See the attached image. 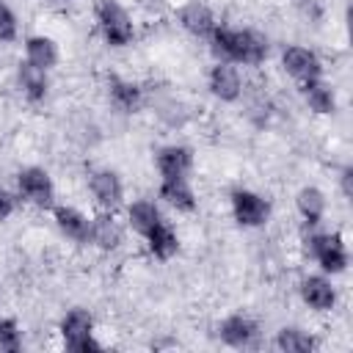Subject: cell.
I'll return each instance as SVG.
<instances>
[{"instance_id": "cell-7", "label": "cell", "mask_w": 353, "mask_h": 353, "mask_svg": "<svg viewBox=\"0 0 353 353\" xmlns=\"http://www.w3.org/2000/svg\"><path fill=\"white\" fill-rule=\"evenodd\" d=\"M88 190H91L94 201L102 210H108V212L119 210L121 201H124V185H121V176L113 168H97V171H91L88 174Z\"/></svg>"}, {"instance_id": "cell-4", "label": "cell", "mask_w": 353, "mask_h": 353, "mask_svg": "<svg viewBox=\"0 0 353 353\" xmlns=\"http://www.w3.org/2000/svg\"><path fill=\"white\" fill-rule=\"evenodd\" d=\"M17 190L19 196L33 204V207H52V199H55V185H52V176L47 168L41 165H28L17 174Z\"/></svg>"}, {"instance_id": "cell-28", "label": "cell", "mask_w": 353, "mask_h": 353, "mask_svg": "<svg viewBox=\"0 0 353 353\" xmlns=\"http://www.w3.org/2000/svg\"><path fill=\"white\" fill-rule=\"evenodd\" d=\"M14 210H17V199H14L8 190H3V188H0V221L11 218V215H14Z\"/></svg>"}, {"instance_id": "cell-26", "label": "cell", "mask_w": 353, "mask_h": 353, "mask_svg": "<svg viewBox=\"0 0 353 353\" xmlns=\"http://www.w3.org/2000/svg\"><path fill=\"white\" fill-rule=\"evenodd\" d=\"M17 14L11 11V6L6 0H0V41H14L17 39Z\"/></svg>"}, {"instance_id": "cell-30", "label": "cell", "mask_w": 353, "mask_h": 353, "mask_svg": "<svg viewBox=\"0 0 353 353\" xmlns=\"http://www.w3.org/2000/svg\"><path fill=\"white\" fill-rule=\"evenodd\" d=\"M58 3H69V0H58Z\"/></svg>"}, {"instance_id": "cell-24", "label": "cell", "mask_w": 353, "mask_h": 353, "mask_svg": "<svg viewBox=\"0 0 353 353\" xmlns=\"http://www.w3.org/2000/svg\"><path fill=\"white\" fill-rule=\"evenodd\" d=\"M276 347L284 350V353H312L317 347V339L309 331H303V328L284 325L276 334Z\"/></svg>"}, {"instance_id": "cell-1", "label": "cell", "mask_w": 353, "mask_h": 353, "mask_svg": "<svg viewBox=\"0 0 353 353\" xmlns=\"http://www.w3.org/2000/svg\"><path fill=\"white\" fill-rule=\"evenodd\" d=\"M212 52L226 63H243V66H259L268 58V36L254 28H226L218 25L210 36Z\"/></svg>"}, {"instance_id": "cell-22", "label": "cell", "mask_w": 353, "mask_h": 353, "mask_svg": "<svg viewBox=\"0 0 353 353\" xmlns=\"http://www.w3.org/2000/svg\"><path fill=\"white\" fill-rule=\"evenodd\" d=\"M146 245H149V251H152V256H157V259H171L176 251H179V237H176V229L163 218L146 237Z\"/></svg>"}, {"instance_id": "cell-15", "label": "cell", "mask_w": 353, "mask_h": 353, "mask_svg": "<svg viewBox=\"0 0 353 353\" xmlns=\"http://www.w3.org/2000/svg\"><path fill=\"white\" fill-rule=\"evenodd\" d=\"M157 193L168 207L179 210V212H193L199 207V199L188 179H160Z\"/></svg>"}, {"instance_id": "cell-11", "label": "cell", "mask_w": 353, "mask_h": 353, "mask_svg": "<svg viewBox=\"0 0 353 353\" xmlns=\"http://www.w3.org/2000/svg\"><path fill=\"white\" fill-rule=\"evenodd\" d=\"M218 336L223 339V345L229 347H237V350H245V347H254L256 339H259V325L245 317V314H229L221 325H218Z\"/></svg>"}, {"instance_id": "cell-3", "label": "cell", "mask_w": 353, "mask_h": 353, "mask_svg": "<svg viewBox=\"0 0 353 353\" xmlns=\"http://www.w3.org/2000/svg\"><path fill=\"white\" fill-rule=\"evenodd\" d=\"M306 243H309L312 259L323 268V273L336 276L347 268V245L339 232H320V234H312Z\"/></svg>"}, {"instance_id": "cell-12", "label": "cell", "mask_w": 353, "mask_h": 353, "mask_svg": "<svg viewBox=\"0 0 353 353\" xmlns=\"http://www.w3.org/2000/svg\"><path fill=\"white\" fill-rule=\"evenodd\" d=\"M52 218H55V226L61 229L63 237H69L74 243H88L91 218L85 212H80L77 207H69V204H58L52 210Z\"/></svg>"}, {"instance_id": "cell-19", "label": "cell", "mask_w": 353, "mask_h": 353, "mask_svg": "<svg viewBox=\"0 0 353 353\" xmlns=\"http://www.w3.org/2000/svg\"><path fill=\"white\" fill-rule=\"evenodd\" d=\"M295 210H298V215L303 218L306 226H317L325 218V193L314 185L301 188L298 196H295Z\"/></svg>"}, {"instance_id": "cell-20", "label": "cell", "mask_w": 353, "mask_h": 353, "mask_svg": "<svg viewBox=\"0 0 353 353\" xmlns=\"http://www.w3.org/2000/svg\"><path fill=\"white\" fill-rule=\"evenodd\" d=\"M25 61L39 66V69H44V72H50L58 63V44H55V39L41 36V33L39 36H28L25 39Z\"/></svg>"}, {"instance_id": "cell-16", "label": "cell", "mask_w": 353, "mask_h": 353, "mask_svg": "<svg viewBox=\"0 0 353 353\" xmlns=\"http://www.w3.org/2000/svg\"><path fill=\"white\" fill-rule=\"evenodd\" d=\"M160 221H163V212L152 199H135L132 204H127V223L135 234L146 237Z\"/></svg>"}, {"instance_id": "cell-23", "label": "cell", "mask_w": 353, "mask_h": 353, "mask_svg": "<svg viewBox=\"0 0 353 353\" xmlns=\"http://www.w3.org/2000/svg\"><path fill=\"white\" fill-rule=\"evenodd\" d=\"M58 331H61L63 342H69V339H80V336H88V334H94V317H91V312H88V309L74 306V309H69V312L61 317Z\"/></svg>"}, {"instance_id": "cell-5", "label": "cell", "mask_w": 353, "mask_h": 353, "mask_svg": "<svg viewBox=\"0 0 353 353\" xmlns=\"http://www.w3.org/2000/svg\"><path fill=\"white\" fill-rule=\"evenodd\" d=\"M229 204H232L234 221L245 229H256V226L268 223V218H270V201L265 196H259L256 190L237 188V190H232Z\"/></svg>"}, {"instance_id": "cell-6", "label": "cell", "mask_w": 353, "mask_h": 353, "mask_svg": "<svg viewBox=\"0 0 353 353\" xmlns=\"http://www.w3.org/2000/svg\"><path fill=\"white\" fill-rule=\"evenodd\" d=\"M281 66H284V72H287L292 80H298V83H309V80L323 77V61L317 58L314 50L301 47V44L284 47V52H281Z\"/></svg>"}, {"instance_id": "cell-14", "label": "cell", "mask_w": 353, "mask_h": 353, "mask_svg": "<svg viewBox=\"0 0 353 353\" xmlns=\"http://www.w3.org/2000/svg\"><path fill=\"white\" fill-rule=\"evenodd\" d=\"M301 298L314 312H331L336 303V290L325 276H306L301 281Z\"/></svg>"}, {"instance_id": "cell-29", "label": "cell", "mask_w": 353, "mask_h": 353, "mask_svg": "<svg viewBox=\"0 0 353 353\" xmlns=\"http://www.w3.org/2000/svg\"><path fill=\"white\" fill-rule=\"evenodd\" d=\"M339 185H342V196L350 199V196H353V168H350V165L342 168V174H339Z\"/></svg>"}, {"instance_id": "cell-21", "label": "cell", "mask_w": 353, "mask_h": 353, "mask_svg": "<svg viewBox=\"0 0 353 353\" xmlns=\"http://www.w3.org/2000/svg\"><path fill=\"white\" fill-rule=\"evenodd\" d=\"M301 91H303V99H306L309 110H314L320 116H328V113L336 110V94H334V88L323 77L309 80V83H301Z\"/></svg>"}, {"instance_id": "cell-10", "label": "cell", "mask_w": 353, "mask_h": 353, "mask_svg": "<svg viewBox=\"0 0 353 353\" xmlns=\"http://www.w3.org/2000/svg\"><path fill=\"white\" fill-rule=\"evenodd\" d=\"M176 19H179V25H182L190 36H196V39H210L212 30L218 28L212 8L204 6L201 0H188L185 6H179Z\"/></svg>"}, {"instance_id": "cell-2", "label": "cell", "mask_w": 353, "mask_h": 353, "mask_svg": "<svg viewBox=\"0 0 353 353\" xmlns=\"http://www.w3.org/2000/svg\"><path fill=\"white\" fill-rule=\"evenodd\" d=\"M97 25L110 47H127L135 39V22L119 0H102L97 8Z\"/></svg>"}, {"instance_id": "cell-17", "label": "cell", "mask_w": 353, "mask_h": 353, "mask_svg": "<svg viewBox=\"0 0 353 353\" xmlns=\"http://www.w3.org/2000/svg\"><path fill=\"white\" fill-rule=\"evenodd\" d=\"M17 83H19V91L25 94L28 102H41L47 97V91H50L47 72L33 66V63H28V61H22L17 66Z\"/></svg>"}, {"instance_id": "cell-25", "label": "cell", "mask_w": 353, "mask_h": 353, "mask_svg": "<svg viewBox=\"0 0 353 353\" xmlns=\"http://www.w3.org/2000/svg\"><path fill=\"white\" fill-rule=\"evenodd\" d=\"M22 347V331L17 320L0 317V353H17Z\"/></svg>"}, {"instance_id": "cell-18", "label": "cell", "mask_w": 353, "mask_h": 353, "mask_svg": "<svg viewBox=\"0 0 353 353\" xmlns=\"http://www.w3.org/2000/svg\"><path fill=\"white\" fill-rule=\"evenodd\" d=\"M108 97H110V105L119 108L121 113H135L143 102L141 85H135L132 80H121V77L108 80Z\"/></svg>"}, {"instance_id": "cell-8", "label": "cell", "mask_w": 353, "mask_h": 353, "mask_svg": "<svg viewBox=\"0 0 353 353\" xmlns=\"http://www.w3.org/2000/svg\"><path fill=\"white\" fill-rule=\"evenodd\" d=\"M154 165H157L160 179H188V174L193 171V149L182 143H168L157 149Z\"/></svg>"}, {"instance_id": "cell-27", "label": "cell", "mask_w": 353, "mask_h": 353, "mask_svg": "<svg viewBox=\"0 0 353 353\" xmlns=\"http://www.w3.org/2000/svg\"><path fill=\"white\" fill-rule=\"evenodd\" d=\"M63 347H66V350H72V353H99V350H102V342H99L94 334H88V336H80V339H69V342H63Z\"/></svg>"}, {"instance_id": "cell-13", "label": "cell", "mask_w": 353, "mask_h": 353, "mask_svg": "<svg viewBox=\"0 0 353 353\" xmlns=\"http://www.w3.org/2000/svg\"><path fill=\"white\" fill-rule=\"evenodd\" d=\"M124 240V229L119 226L113 212H99L91 218V232H88V243H94L102 251H116Z\"/></svg>"}, {"instance_id": "cell-9", "label": "cell", "mask_w": 353, "mask_h": 353, "mask_svg": "<svg viewBox=\"0 0 353 353\" xmlns=\"http://www.w3.org/2000/svg\"><path fill=\"white\" fill-rule=\"evenodd\" d=\"M207 88L221 102H237L240 94H243V77H240V72H237L234 63L218 61L210 69V74H207Z\"/></svg>"}]
</instances>
